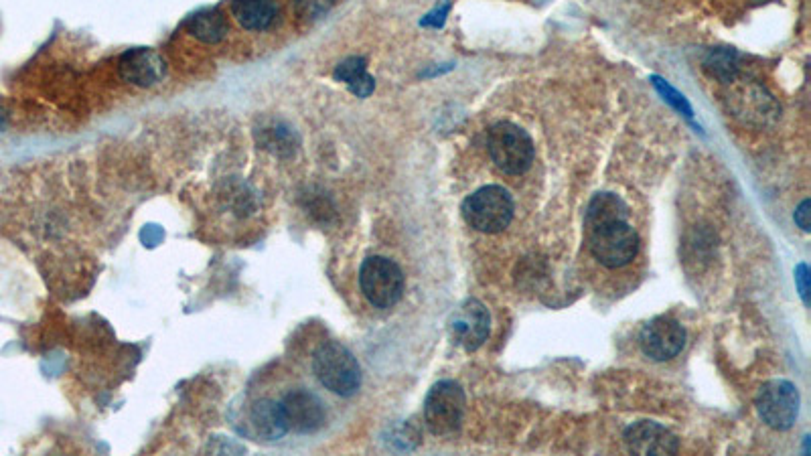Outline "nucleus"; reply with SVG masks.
Returning <instances> with one entry per match:
<instances>
[{"mask_svg": "<svg viewBox=\"0 0 811 456\" xmlns=\"http://www.w3.org/2000/svg\"><path fill=\"white\" fill-rule=\"evenodd\" d=\"M313 373L325 390L341 398H351L361 388V367L355 355L337 341H329L315 351Z\"/></svg>", "mask_w": 811, "mask_h": 456, "instance_id": "nucleus-1", "label": "nucleus"}, {"mask_svg": "<svg viewBox=\"0 0 811 456\" xmlns=\"http://www.w3.org/2000/svg\"><path fill=\"white\" fill-rule=\"evenodd\" d=\"M487 150L495 167L505 175H524L536 155L530 134L511 122H499L489 130Z\"/></svg>", "mask_w": 811, "mask_h": 456, "instance_id": "nucleus-2", "label": "nucleus"}, {"mask_svg": "<svg viewBox=\"0 0 811 456\" xmlns=\"http://www.w3.org/2000/svg\"><path fill=\"white\" fill-rule=\"evenodd\" d=\"M463 217L477 232H503L513 219V199L503 187L487 185L465 199Z\"/></svg>", "mask_w": 811, "mask_h": 456, "instance_id": "nucleus-3", "label": "nucleus"}, {"mask_svg": "<svg viewBox=\"0 0 811 456\" xmlns=\"http://www.w3.org/2000/svg\"><path fill=\"white\" fill-rule=\"evenodd\" d=\"M359 284L365 298L378 309H390L404 294V274L400 266L384 256H370L359 270Z\"/></svg>", "mask_w": 811, "mask_h": 456, "instance_id": "nucleus-4", "label": "nucleus"}, {"mask_svg": "<svg viewBox=\"0 0 811 456\" xmlns=\"http://www.w3.org/2000/svg\"><path fill=\"white\" fill-rule=\"evenodd\" d=\"M465 392L457 382H438L426 396L424 422L436 436H447L461 428L465 418Z\"/></svg>", "mask_w": 811, "mask_h": 456, "instance_id": "nucleus-5", "label": "nucleus"}, {"mask_svg": "<svg viewBox=\"0 0 811 456\" xmlns=\"http://www.w3.org/2000/svg\"><path fill=\"white\" fill-rule=\"evenodd\" d=\"M639 250V238L627 221H609L591 230V252L607 268L627 266Z\"/></svg>", "mask_w": 811, "mask_h": 456, "instance_id": "nucleus-6", "label": "nucleus"}, {"mask_svg": "<svg viewBox=\"0 0 811 456\" xmlns=\"http://www.w3.org/2000/svg\"><path fill=\"white\" fill-rule=\"evenodd\" d=\"M757 412L775 430H789L799 414V392L785 379L767 382L757 394Z\"/></svg>", "mask_w": 811, "mask_h": 456, "instance_id": "nucleus-7", "label": "nucleus"}, {"mask_svg": "<svg viewBox=\"0 0 811 456\" xmlns=\"http://www.w3.org/2000/svg\"><path fill=\"white\" fill-rule=\"evenodd\" d=\"M286 430L294 434H315L327 420L323 400L309 390H290L278 402Z\"/></svg>", "mask_w": 811, "mask_h": 456, "instance_id": "nucleus-8", "label": "nucleus"}, {"mask_svg": "<svg viewBox=\"0 0 811 456\" xmlns=\"http://www.w3.org/2000/svg\"><path fill=\"white\" fill-rule=\"evenodd\" d=\"M639 345L643 353L653 361H670L684 349L686 331L678 321L670 317H657L643 327Z\"/></svg>", "mask_w": 811, "mask_h": 456, "instance_id": "nucleus-9", "label": "nucleus"}, {"mask_svg": "<svg viewBox=\"0 0 811 456\" xmlns=\"http://www.w3.org/2000/svg\"><path fill=\"white\" fill-rule=\"evenodd\" d=\"M489 323L491 319L485 304L475 298H469L453 313L449 321V331L459 347H463L465 351H475L489 337Z\"/></svg>", "mask_w": 811, "mask_h": 456, "instance_id": "nucleus-10", "label": "nucleus"}, {"mask_svg": "<svg viewBox=\"0 0 811 456\" xmlns=\"http://www.w3.org/2000/svg\"><path fill=\"white\" fill-rule=\"evenodd\" d=\"M165 73V59L153 49H130L120 59V75L132 86H157L159 82H163Z\"/></svg>", "mask_w": 811, "mask_h": 456, "instance_id": "nucleus-11", "label": "nucleus"}, {"mask_svg": "<svg viewBox=\"0 0 811 456\" xmlns=\"http://www.w3.org/2000/svg\"><path fill=\"white\" fill-rule=\"evenodd\" d=\"M236 428L250 436V438H258L262 442H274L280 440L288 430L280 412L278 402L262 398L256 400L250 410L244 416V422L236 424Z\"/></svg>", "mask_w": 811, "mask_h": 456, "instance_id": "nucleus-12", "label": "nucleus"}, {"mask_svg": "<svg viewBox=\"0 0 811 456\" xmlns=\"http://www.w3.org/2000/svg\"><path fill=\"white\" fill-rule=\"evenodd\" d=\"M625 444L635 454H676L678 438L657 422H637L625 430Z\"/></svg>", "mask_w": 811, "mask_h": 456, "instance_id": "nucleus-13", "label": "nucleus"}, {"mask_svg": "<svg viewBox=\"0 0 811 456\" xmlns=\"http://www.w3.org/2000/svg\"><path fill=\"white\" fill-rule=\"evenodd\" d=\"M232 13L246 31H268L280 17L276 0H234Z\"/></svg>", "mask_w": 811, "mask_h": 456, "instance_id": "nucleus-14", "label": "nucleus"}, {"mask_svg": "<svg viewBox=\"0 0 811 456\" xmlns=\"http://www.w3.org/2000/svg\"><path fill=\"white\" fill-rule=\"evenodd\" d=\"M258 142L262 148L270 150L272 155L280 159H292L297 155V150L301 146L299 134L294 132L290 126L284 122H272L266 128L258 130Z\"/></svg>", "mask_w": 811, "mask_h": 456, "instance_id": "nucleus-15", "label": "nucleus"}, {"mask_svg": "<svg viewBox=\"0 0 811 456\" xmlns=\"http://www.w3.org/2000/svg\"><path fill=\"white\" fill-rule=\"evenodd\" d=\"M187 31L197 41L207 43V45H215V43H221L228 37L230 27H228V21H226L224 13L217 11V9H207V11L195 13L187 21Z\"/></svg>", "mask_w": 811, "mask_h": 456, "instance_id": "nucleus-16", "label": "nucleus"}, {"mask_svg": "<svg viewBox=\"0 0 811 456\" xmlns=\"http://www.w3.org/2000/svg\"><path fill=\"white\" fill-rule=\"evenodd\" d=\"M627 215L629 209L621 197H617L615 193H599L593 197L591 205H588L584 221L588 232H591L593 227H599L609 221H627Z\"/></svg>", "mask_w": 811, "mask_h": 456, "instance_id": "nucleus-17", "label": "nucleus"}, {"mask_svg": "<svg viewBox=\"0 0 811 456\" xmlns=\"http://www.w3.org/2000/svg\"><path fill=\"white\" fill-rule=\"evenodd\" d=\"M706 67L716 75V78L730 82L736 71V57L732 51H712L706 59Z\"/></svg>", "mask_w": 811, "mask_h": 456, "instance_id": "nucleus-18", "label": "nucleus"}, {"mask_svg": "<svg viewBox=\"0 0 811 456\" xmlns=\"http://www.w3.org/2000/svg\"><path fill=\"white\" fill-rule=\"evenodd\" d=\"M337 0H292V9L297 13V17L305 21H315L327 15Z\"/></svg>", "mask_w": 811, "mask_h": 456, "instance_id": "nucleus-19", "label": "nucleus"}, {"mask_svg": "<svg viewBox=\"0 0 811 456\" xmlns=\"http://www.w3.org/2000/svg\"><path fill=\"white\" fill-rule=\"evenodd\" d=\"M363 73H367V61L363 57H347L345 61H341L335 67V80L343 82V84H353L355 80H359Z\"/></svg>", "mask_w": 811, "mask_h": 456, "instance_id": "nucleus-20", "label": "nucleus"}, {"mask_svg": "<svg viewBox=\"0 0 811 456\" xmlns=\"http://www.w3.org/2000/svg\"><path fill=\"white\" fill-rule=\"evenodd\" d=\"M653 84H655V88L659 90V94L663 96V100L670 102L676 110L684 112L688 118H692V108H690L688 100H686L678 90H674L668 82H663V80H659V78H653Z\"/></svg>", "mask_w": 811, "mask_h": 456, "instance_id": "nucleus-21", "label": "nucleus"}, {"mask_svg": "<svg viewBox=\"0 0 811 456\" xmlns=\"http://www.w3.org/2000/svg\"><path fill=\"white\" fill-rule=\"evenodd\" d=\"M376 90V82L370 73H363L359 80H355L353 84H349V92L357 98H367L372 92Z\"/></svg>", "mask_w": 811, "mask_h": 456, "instance_id": "nucleus-22", "label": "nucleus"}, {"mask_svg": "<svg viewBox=\"0 0 811 456\" xmlns=\"http://www.w3.org/2000/svg\"><path fill=\"white\" fill-rule=\"evenodd\" d=\"M809 266L807 264H799L797 266V270H795V282H797V288H799V294H801V298H803V302L807 304L809 302Z\"/></svg>", "mask_w": 811, "mask_h": 456, "instance_id": "nucleus-23", "label": "nucleus"}, {"mask_svg": "<svg viewBox=\"0 0 811 456\" xmlns=\"http://www.w3.org/2000/svg\"><path fill=\"white\" fill-rule=\"evenodd\" d=\"M795 223L801 227L803 232H809V230H811V201H809V199H805V201L797 207V211H795Z\"/></svg>", "mask_w": 811, "mask_h": 456, "instance_id": "nucleus-24", "label": "nucleus"}, {"mask_svg": "<svg viewBox=\"0 0 811 456\" xmlns=\"http://www.w3.org/2000/svg\"><path fill=\"white\" fill-rule=\"evenodd\" d=\"M447 13H449V3H445V5H440L434 13H430L424 21H422V25L424 27H440L442 23H445V17H447Z\"/></svg>", "mask_w": 811, "mask_h": 456, "instance_id": "nucleus-25", "label": "nucleus"}, {"mask_svg": "<svg viewBox=\"0 0 811 456\" xmlns=\"http://www.w3.org/2000/svg\"><path fill=\"white\" fill-rule=\"evenodd\" d=\"M5 126H7V110L3 104H0V130H3Z\"/></svg>", "mask_w": 811, "mask_h": 456, "instance_id": "nucleus-26", "label": "nucleus"}]
</instances>
